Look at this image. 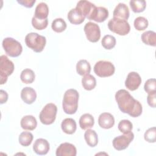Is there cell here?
Listing matches in <instances>:
<instances>
[{
  "label": "cell",
  "instance_id": "obj_1",
  "mask_svg": "<svg viewBox=\"0 0 156 156\" xmlns=\"http://www.w3.org/2000/svg\"><path fill=\"white\" fill-rule=\"evenodd\" d=\"M115 100L119 110L124 113H127L132 117L135 118L142 113L143 107L140 102L135 99L129 91L121 89L115 94Z\"/></svg>",
  "mask_w": 156,
  "mask_h": 156
},
{
  "label": "cell",
  "instance_id": "obj_2",
  "mask_svg": "<svg viewBox=\"0 0 156 156\" xmlns=\"http://www.w3.org/2000/svg\"><path fill=\"white\" fill-rule=\"evenodd\" d=\"M79 97V93L75 89L71 88L65 91L62 102V107L65 113L73 115L76 112Z\"/></svg>",
  "mask_w": 156,
  "mask_h": 156
},
{
  "label": "cell",
  "instance_id": "obj_3",
  "mask_svg": "<svg viewBox=\"0 0 156 156\" xmlns=\"http://www.w3.org/2000/svg\"><path fill=\"white\" fill-rule=\"evenodd\" d=\"M46 37L35 32H30L25 37L26 46L35 52H41L46 45Z\"/></svg>",
  "mask_w": 156,
  "mask_h": 156
},
{
  "label": "cell",
  "instance_id": "obj_4",
  "mask_svg": "<svg viewBox=\"0 0 156 156\" xmlns=\"http://www.w3.org/2000/svg\"><path fill=\"white\" fill-rule=\"evenodd\" d=\"M109 30L119 35H126L130 30V26L127 20L113 18L108 22Z\"/></svg>",
  "mask_w": 156,
  "mask_h": 156
},
{
  "label": "cell",
  "instance_id": "obj_5",
  "mask_svg": "<svg viewBox=\"0 0 156 156\" xmlns=\"http://www.w3.org/2000/svg\"><path fill=\"white\" fill-rule=\"evenodd\" d=\"M2 47L5 53L12 57H18L23 51L21 43L11 37H7L3 40Z\"/></svg>",
  "mask_w": 156,
  "mask_h": 156
},
{
  "label": "cell",
  "instance_id": "obj_6",
  "mask_svg": "<svg viewBox=\"0 0 156 156\" xmlns=\"http://www.w3.org/2000/svg\"><path fill=\"white\" fill-rule=\"evenodd\" d=\"M57 112V107L53 103L47 104L41 111L39 118L42 124L44 125H50L52 124L55 119Z\"/></svg>",
  "mask_w": 156,
  "mask_h": 156
},
{
  "label": "cell",
  "instance_id": "obj_7",
  "mask_svg": "<svg viewBox=\"0 0 156 156\" xmlns=\"http://www.w3.org/2000/svg\"><path fill=\"white\" fill-rule=\"evenodd\" d=\"M14 64L9 58L2 55L0 57V78L1 85L6 83L8 77L10 76L14 71Z\"/></svg>",
  "mask_w": 156,
  "mask_h": 156
},
{
  "label": "cell",
  "instance_id": "obj_8",
  "mask_svg": "<svg viewBox=\"0 0 156 156\" xmlns=\"http://www.w3.org/2000/svg\"><path fill=\"white\" fill-rule=\"evenodd\" d=\"M115 71L113 64L108 61L100 60L94 66V73L100 77H107L112 76Z\"/></svg>",
  "mask_w": 156,
  "mask_h": 156
},
{
  "label": "cell",
  "instance_id": "obj_9",
  "mask_svg": "<svg viewBox=\"0 0 156 156\" xmlns=\"http://www.w3.org/2000/svg\"><path fill=\"white\" fill-rule=\"evenodd\" d=\"M97 7L93 3L88 1H79L76 7V9L85 18L92 20Z\"/></svg>",
  "mask_w": 156,
  "mask_h": 156
},
{
  "label": "cell",
  "instance_id": "obj_10",
  "mask_svg": "<svg viewBox=\"0 0 156 156\" xmlns=\"http://www.w3.org/2000/svg\"><path fill=\"white\" fill-rule=\"evenodd\" d=\"M83 30L88 41L96 43L100 39L101 30L99 26L93 22H88L85 24Z\"/></svg>",
  "mask_w": 156,
  "mask_h": 156
},
{
  "label": "cell",
  "instance_id": "obj_11",
  "mask_svg": "<svg viewBox=\"0 0 156 156\" xmlns=\"http://www.w3.org/2000/svg\"><path fill=\"white\" fill-rule=\"evenodd\" d=\"M134 138V134L130 132L115 137L113 140V146L117 151L126 149Z\"/></svg>",
  "mask_w": 156,
  "mask_h": 156
},
{
  "label": "cell",
  "instance_id": "obj_12",
  "mask_svg": "<svg viewBox=\"0 0 156 156\" xmlns=\"http://www.w3.org/2000/svg\"><path fill=\"white\" fill-rule=\"evenodd\" d=\"M141 83V78L136 72H130L128 74L125 81V86L130 91L136 90Z\"/></svg>",
  "mask_w": 156,
  "mask_h": 156
},
{
  "label": "cell",
  "instance_id": "obj_13",
  "mask_svg": "<svg viewBox=\"0 0 156 156\" xmlns=\"http://www.w3.org/2000/svg\"><path fill=\"white\" fill-rule=\"evenodd\" d=\"M55 154L57 156H76L77 150L73 144L63 143L57 148Z\"/></svg>",
  "mask_w": 156,
  "mask_h": 156
},
{
  "label": "cell",
  "instance_id": "obj_14",
  "mask_svg": "<svg viewBox=\"0 0 156 156\" xmlns=\"http://www.w3.org/2000/svg\"><path fill=\"white\" fill-rule=\"evenodd\" d=\"M49 142L43 138H38L35 140L33 145L34 151L38 155H46L49 151Z\"/></svg>",
  "mask_w": 156,
  "mask_h": 156
},
{
  "label": "cell",
  "instance_id": "obj_15",
  "mask_svg": "<svg viewBox=\"0 0 156 156\" xmlns=\"http://www.w3.org/2000/svg\"><path fill=\"white\" fill-rule=\"evenodd\" d=\"M98 124L102 129H110L115 124L114 117L111 113L107 112L102 113L98 118Z\"/></svg>",
  "mask_w": 156,
  "mask_h": 156
},
{
  "label": "cell",
  "instance_id": "obj_16",
  "mask_svg": "<svg viewBox=\"0 0 156 156\" xmlns=\"http://www.w3.org/2000/svg\"><path fill=\"white\" fill-rule=\"evenodd\" d=\"M129 10L127 5L124 3H119L115 8L113 13V18L127 20L129 17Z\"/></svg>",
  "mask_w": 156,
  "mask_h": 156
},
{
  "label": "cell",
  "instance_id": "obj_17",
  "mask_svg": "<svg viewBox=\"0 0 156 156\" xmlns=\"http://www.w3.org/2000/svg\"><path fill=\"white\" fill-rule=\"evenodd\" d=\"M21 98L26 104H31L35 101L37 93L32 88L26 87L22 89L21 91Z\"/></svg>",
  "mask_w": 156,
  "mask_h": 156
},
{
  "label": "cell",
  "instance_id": "obj_18",
  "mask_svg": "<svg viewBox=\"0 0 156 156\" xmlns=\"http://www.w3.org/2000/svg\"><path fill=\"white\" fill-rule=\"evenodd\" d=\"M20 124L24 130H33L37 126V121L34 116L26 115L22 118Z\"/></svg>",
  "mask_w": 156,
  "mask_h": 156
},
{
  "label": "cell",
  "instance_id": "obj_19",
  "mask_svg": "<svg viewBox=\"0 0 156 156\" xmlns=\"http://www.w3.org/2000/svg\"><path fill=\"white\" fill-rule=\"evenodd\" d=\"M61 127L63 132L66 134L74 133L77 129L76 122L73 118H65L61 124Z\"/></svg>",
  "mask_w": 156,
  "mask_h": 156
},
{
  "label": "cell",
  "instance_id": "obj_20",
  "mask_svg": "<svg viewBox=\"0 0 156 156\" xmlns=\"http://www.w3.org/2000/svg\"><path fill=\"white\" fill-rule=\"evenodd\" d=\"M67 18L71 24L76 25L82 23L85 18L76 8L72 9L69 10L68 13Z\"/></svg>",
  "mask_w": 156,
  "mask_h": 156
},
{
  "label": "cell",
  "instance_id": "obj_21",
  "mask_svg": "<svg viewBox=\"0 0 156 156\" xmlns=\"http://www.w3.org/2000/svg\"><path fill=\"white\" fill-rule=\"evenodd\" d=\"M48 14L49 8L45 2H40L37 5L34 14L35 17L40 20H45L48 19Z\"/></svg>",
  "mask_w": 156,
  "mask_h": 156
},
{
  "label": "cell",
  "instance_id": "obj_22",
  "mask_svg": "<svg viewBox=\"0 0 156 156\" xmlns=\"http://www.w3.org/2000/svg\"><path fill=\"white\" fill-rule=\"evenodd\" d=\"M94 124L93 116L89 113L82 115L79 119V126L83 130H87L91 128Z\"/></svg>",
  "mask_w": 156,
  "mask_h": 156
},
{
  "label": "cell",
  "instance_id": "obj_23",
  "mask_svg": "<svg viewBox=\"0 0 156 156\" xmlns=\"http://www.w3.org/2000/svg\"><path fill=\"white\" fill-rule=\"evenodd\" d=\"M84 138L87 144L90 147H95L98 143V137L96 132L88 129L84 133Z\"/></svg>",
  "mask_w": 156,
  "mask_h": 156
},
{
  "label": "cell",
  "instance_id": "obj_24",
  "mask_svg": "<svg viewBox=\"0 0 156 156\" xmlns=\"http://www.w3.org/2000/svg\"><path fill=\"white\" fill-rule=\"evenodd\" d=\"M108 17V11L106 8L104 7H97L92 20L98 23H102L105 21Z\"/></svg>",
  "mask_w": 156,
  "mask_h": 156
},
{
  "label": "cell",
  "instance_id": "obj_25",
  "mask_svg": "<svg viewBox=\"0 0 156 156\" xmlns=\"http://www.w3.org/2000/svg\"><path fill=\"white\" fill-rule=\"evenodd\" d=\"M142 41L149 46H156V33L152 30H147L142 34L141 37Z\"/></svg>",
  "mask_w": 156,
  "mask_h": 156
},
{
  "label": "cell",
  "instance_id": "obj_26",
  "mask_svg": "<svg viewBox=\"0 0 156 156\" xmlns=\"http://www.w3.org/2000/svg\"><path fill=\"white\" fill-rule=\"evenodd\" d=\"M82 85L85 90L90 91L95 88L96 85V80L93 76L88 74L83 76L82 77Z\"/></svg>",
  "mask_w": 156,
  "mask_h": 156
},
{
  "label": "cell",
  "instance_id": "obj_27",
  "mask_svg": "<svg viewBox=\"0 0 156 156\" xmlns=\"http://www.w3.org/2000/svg\"><path fill=\"white\" fill-rule=\"evenodd\" d=\"M76 71L80 76L88 74L91 71L90 63L86 60H80L76 65Z\"/></svg>",
  "mask_w": 156,
  "mask_h": 156
},
{
  "label": "cell",
  "instance_id": "obj_28",
  "mask_svg": "<svg viewBox=\"0 0 156 156\" xmlns=\"http://www.w3.org/2000/svg\"><path fill=\"white\" fill-rule=\"evenodd\" d=\"M35 77V75L34 72L29 68L23 69L20 74L21 80L26 84L32 83L34 81Z\"/></svg>",
  "mask_w": 156,
  "mask_h": 156
},
{
  "label": "cell",
  "instance_id": "obj_29",
  "mask_svg": "<svg viewBox=\"0 0 156 156\" xmlns=\"http://www.w3.org/2000/svg\"><path fill=\"white\" fill-rule=\"evenodd\" d=\"M129 4L132 11L135 13H140L143 12L146 7V2L144 0L130 1Z\"/></svg>",
  "mask_w": 156,
  "mask_h": 156
},
{
  "label": "cell",
  "instance_id": "obj_30",
  "mask_svg": "<svg viewBox=\"0 0 156 156\" xmlns=\"http://www.w3.org/2000/svg\"><path fill=\"white\" fill-rule=\"evenodd\" d=\"M51 27L54 31L57 33L63 32L66 28V23L64 20L58 18L54 20L52 23Z\"/></svg>",
  "mask_w": 156,
  "mask_h": 156
},
{
  "label": "cell",
  "instance_id": "obj_31",
  "mask_svg": "<svg viewBox=\"0 0 156 156\" xmlns=\"http://www.w3.org/2000/svg\"><path fill=\"white\" fill-rule=\"evenodd\" d=\"M34 136L33 135L29 132H23L20 133L19 138H18V141L20 144L23 146H29L32 140H33Z\"/></svg>",
  "mask_w": 156,
  "mask_h": 156
},
{
  "label": "cell",
  "instance_id": "obj_32",
  "mask_svg": "<svg viewBox=\"0 0 156 156\" xmlns=\"http://www.w3.org/2000/svg\"><path fill=\"white\" fill-rule=\"evenodd\" d=\"M116 38L111 35H105L101 41L102 46L105 49H112L116 45Z\"/></svg>",
  "mask_w": 156,
  "mask_h": 156
},
{
  "label": "cell",
  "instance_id": "obj_33",
  "mask_svg": "<svg viewBox=\"0 0 156 156\" xmlns=\"http://www.w3.org/2000/svg\"><path fill=\"white\" fill-rule=\"evenodd\" d=\"M133 25L137 30H144L148 26V21L143 16H138L135 19Z\"/></svg>",
  "mask_w": 156,
  "mask_h": 156
},
{
  "label": "cell",
  "instance_id": "obj_34",
  "mask_svg": "<svg viewBox=\"0 0 156 156\" xmlns=\"http://www.w3.org/2000/svg\"><path fill=\"white\" fill-rule=\"evenodd\" d=\"M118 127L121 132L123 133H127L132 131L133 124L129 120L122 119L119 122Z\"/></svg>",
  "mask_w": 156,
  "mask_h": 156
},
{
  "label": "cell",
  "instance_id": "obj_35",
  "mask_svg": "<svg viewBox=\"0 0 156 156\" xmlns=\"http://www.w3.org/2000/svg\"><path fill=\"white\" fill-rule=\"evenodd\" d=\"M48 24V19L45 20H40L38 19L34 16H33L32 19V26L37 30H43L47 26Z\"/></svg>",
  "mask_w": 156,
  "mask_h": 156
},
{
  "label": "cell",
  "instance_id": "obj_36",
  "mask_svg": "<svg viewBox=\"0 0 156 156\" xmlns=\"http://www.w3.org/2000/svg\"><path fill=\"white\" fill-rule=\"evenodd\" d=\"M144 140L148 143H155L156 141V129L153 127L148 129L144 135Z\"/></svg>",
  "mask_w": 156,
  "mask_h": 156
},
{
  "label": "cell",
  "instance_id": "obj_37",
  "mask_svg": "<svg viewBox=\"0 0 156 156\" xmlns=\"http://www.w3.org/2000/svg\"><path fill=\"white\" fill-rule=\"evenodd\" d=\"M144 89L147 94L156 93V80L155 79L147 80L144 85Z\"/></svg>",
  "mask_w": 156,
  "mask_h": 156
},
{
  "label": "cell",
  "instance_id": "obj_38",
  "mask_svg": "<svg viewBox=\"0 0 156 156\" xmlns=\"http://www.w3.org/2000/svg\"><path fill=\"white\" fill-rule=\"evenodd\" d=\"M147 101L149 105L152 108H155L156 105V93L148 94Z\"/></svg>",
  "mask_w": 156,
  "mask_h": 156
},
{
  "label": "cell",
  "instance_id": "obj_39",
  "mask_svg": "<svg viewBox=\"0 0 156 156\" xmlns=\"http://www.w3.org/2000/svg\"><path fill=\"white\" fill-rule=\"evenodd\" d=\"M35 0H17V2L27 8H31L35 3Z\"/></svg>",
  "mask_w": 156,
  "mask_h": 156
},
{
  "label": "cell",
  "instance_id": "obj_40",
  "mask_svg": "<svg viewBox=\"0 0 156 156\" xmlns=\"http://www.w3.org/2000/svg\"><path fill=\"white\" fill-rule=\"evenodd\" d=\"M8 99V94L3 90H0V103L1 104L5 103Z\"/></svg>",
  "mask_w": 156,
  "mask_h": 156
}]
</instances>
